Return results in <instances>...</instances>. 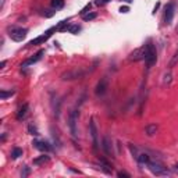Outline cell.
Listing matches in <instances>:
<instances>
[{
    "label": "cell",
    "instance_id": "26",
    "mask_svg": "<svg viewBox=\"0 0 178 178\" xmlns=\"http://www.w3.org/2000/svg\"><path fill=\"white\" fill-rule=\"evenodd\" d=\"M88 10H90V4H86V6H85L84 9L79 11V14H81V16H85V13H89Z\"/></svg>",
    "mask_w": 178,
    "mask_h": 178
},
{
    "label": "cell",
    "instance_id": "28",
    "mask_svg": "<svg viewBox=\"0 0 178 178\" xmlns=\"http://www.w3.org/2000/svg\"><path fill=\"white\" fill-rule=\"evenodd\" d=\"M117 175H118V177H125V178H130V174L122 173V171H118V173H117Z\"/></svg>",
    "mask_w": 178,
    "mask_h": 178
},
{
    "label": "cell",
    "instance_id": "8",
    "mask_svg": "<svg viewBox=\"0 0 178 178\" xmlns=\"http://www.w3.org/2000/svg\"><path fill=\"white\" fill-rule=\"evenodd\" d=\"M173 17H174V3L171 1V3H168L167 6H166V13H164V22L166 24H171V21H173Z\"/></svg>",
    "mask_w": 178,
    "mask_h": 178
},
{
    "label": "cell",
    "instance_id": "23",
    "mask_svg": "<svg viewBox=\"0 0 178 178\" xmlns=\"http://www.w3.org/2000/svg\"><path fill=\"white\" fill-rule=\"evenodd\" d=\"M178 63V50L175 52V54L173 56V58H171V61H170V64H168V67L171 68V67H174L175 64Z\"/></svg>",
    "mask_w": 178,
    "mask_h": 178
},
{
    "label": "cell",
    "instance_id": "5",
    "mask_svg": "<svg viewBox=\"0 0 178 178\" xmlns=\"http://www.w3.org/2000/svg\"><path fill=\"white\" fill-rule=\"evenodd\" d=\"M145 57H146V45L142 47H138L134 52H131L128 60L130 61H139V60H145Z\"/></svg>",
    "mask_w": 178,
    "mask_h": 178
},
{
    "label": "cell",
    "instance_id": "12",
    "mask_svg": "<svg viewBox=\"0 0 178 178\" xmlns=\"http://www.w3.org/2000/svg\"><path fill=\"white\" fill-rule=\"evenodd\" d=\"M43 53H45V50H39V52L35 54V57H31V58H28V60H25V61L21 64V67H26V66H31V64L39 61V60H41V57H42Z\"/></svg>",
    "mask_w": 178,
    "mask_h": 178
},
{
    "label": "cell",
    "instance_id": "4",
    "mask_svg": "<svg viewBox=\"0 0 178 178\" xmlns=\"http://www.w3.org/2000/svg\"><path fill=\"white\" fill-rule=\"evenodd\" d=\"M84 71L82 70H70V71H66V73L61 74V79L63 81H73V79H78V78H82L84 77Z\"/></svg>",
    "mask_w": 178,
    "mask_h": 178
},
{
    "label": "cell",
    "instance_id": "3",
    "mask_svg": "<svg viewBox=\"0 0 178 178\" xmlns=\"http://www.w3.org/2000/svg\"><path fill=\"white\" fill-rule=\"evenodd\" d=\"M147 166H149V170H150L155 175H168V174H170V171H168L167 168L157 162H149Z\"/></svg>",
    "mask_w": 178,
    "mask_h": 178
},
{
    "label": "cell",
    "instance_id": "18",
    "mask_svg": "<svg viewBox=\"0 0 178 178\" xmlns=\"http://www.w3.org/2000/svg\"><path fill=\"white\" fill-rule=\"evenodd\" d=\"M50 4H52V9H54V10H60V9H63L64 7V0H52Z\"/></svg>",
    "mask_w": 178,
    "mask_h": 178
},
{
    "label": "cell",
    "instance_id": "2",
    "mask_svg": "<svg viewBox=\"0 0 178 178\" xmlns=\"http://www.w3.org/2000/svg\"><path fill=\"white\" fill-rule=\"evenodd\" d=\"M156 60H157L156 49H155V46H153L152 43H147L146 45V57H145V61H146L147 67L150 68L153 64H156Z\"/></svg>",
    "mask_w": 178,
    "mask_h": 178
},
{
    "label": "cell",
    "instance_id": "24",
    "mask_svg": "<svg viewBox=\"0 0 178 178\" xmlns=\"http://www.w3.org/2000/svg\"><path fill=\"white\" fill-rule=\"evenodd\" d=\"M28 131H29V134H31V135H35V136L39 135L38 130H36V128H35L33 125H28Z\"/></svg>",
    "mask_w": 178,
    "mask_h": 178
},
{
    "label": "cell",
    "instance_id": "19",
    "mask_svg": "<svg viewBox=\"0 0 178 178\" xmlns=\"http://www.w3.org/2000/svg\"><path fill=\"white\" fill-rule=\"evenodd\" d=\"M20 156H22V149H20V147H14L13 149V152H11V159H18Z\"/></svg>",
    "mask_w": 178,
    "mask_h": 178
},
{
    "label": "cell",
    "instance_id": "7",
    "mask_svg": "<svg viewBox=\"0 0 178 178\" xmlns=\"http://www.w3.org/2000/svg\"><path fill=\"white\" fill-rule=\"evenodd\" d=\"M89 131H90L92 142H93V149H95V152H96L98 147H99V143H98V130H96V124H95L93 118H90V121H89Z\"/></svg>",
    "mask_w": 178,
    "mask_h": 178
},
{
    "label": "cell",
    "instance_id": "27",
    "mask_svg": "<svg viewBox=\"0 0 178 178\" xmlns=\"http://www.w3.org/2000/svg\"><path fill=\"white\" fill-rule=\"evenodd\" d=\"M107 1H109V0H96V1H95V4H96V6H102V4H106Z\"/></svg>",
    "mask_w": 178,
    "mask_h": 178
},
{
    "label": "cell",
    "instance_id": "15",
    "mask_svg": "<svg viewBox=\"0 0 178 178\" xmlns=\"http://www.w3.org/2000/svg\"><path fill=\"white\" fill-rule=\"evenodd\" d=\"M103 150L106 155H111V143L109 136H105V139H103Z\"/></svg>",
    "mask_w": 178,
    "mask_h": 178
},
{
    "label": "cell",
    "instance_id": "14",
    "mask_svg": "<svg viewBox=\"0 0 178 178\" xmlns=\"http://www.w3.org/2000/svg\"><path fill=\"white\" fill-rule=\"evenodd\" d=\"M28 107H29V106H28V103H24V105L20 107V110H18V114H17V120L21 121L22 118L25 117V115H26V111H28Z\"/></svg>",
    "mask_w": 178,
    "mask_h": 178
},
{
    "label": "cell",
    "instance_id": "1",
    "mask_svg": "<svg viewBox=\"0 0 178 178\" xmlns=\"http://www.w3.org/2000/svg\"><path fill=\"white\" fill-rule=\"evenodd\" d=\"M28 35V29L21 28V26H16V28H11L9 31V36L14 41V42H22Z\"/></svg>",
    "mask_w": 178,
    "mask_h": 178
},
{
    "label": "cell",
    "instance_id": "6",
    "mask_svg": "<svg viewBox=\"0 0 178 178\" xmlns=\"http://www.w3.org/2000/svg\"><path fill=\"white\" fill-rule=\"evenodd\" d=\"M79 115L78 110L71 111L70 114V118H68V125H70V131L73 134V136H77V117Z\"/></svg>",
    "mask_w": 178,
    "mask_h": 178
},
{
    "label": "cell",
    "instance_id": "29",
    "mask_svg": "<svg viewBox=\"0 0 178 178\" xmlns=\"http://www.w3.org/2000/svg\"><path fill=\"white\" fill-rule=\"evenodd\" d=\"M120 11H121V13H128V11H130V9H128V7L125 6V7H121Z\"/></svg>",
    "mask_w": 178,
    "mask_h": 178
},
{
    "label": "cell",
    "instance_id": "10",
    "mask_svg": "<svg viewBox=\"0 0 178 178\" xmlns=\"http://www.w3.org/2000/svg\"><path fill=\"white\" fill-rule=\"evenodd\" d=\"M57 29V26H54V28H52V29H49V31H46L43 35H41L39 38H36V39H33L32 42H29V45H38V43H42V42H45V41H47L49 38L52 36V32L53 31H56Z\"/></svg>",
    "mask_w": 178,
    "mask_h": 178
},
{
    "label": "cell",
    "instance_id": "21",
    "mask_svg": "<svg viewBox=\"0 0 178 178\" xmlns=\"http://www.w3.org/2000/svg\"><path fill=\"white\" fill-rule=\"evenodd\" d=\"M14 92H16V90H9V92H6V90H1V92H0V99H1V100L7 99L9 96L14 95Z\"/></svg>",
    "mask_w": 178,
    "mask_h": 178
},
{
    "label": "cell",
    "instance_id": "9",
    "mask_svg": "<svg viewBox=\"0 0 178 178\" xmlns=\"http://www.w3.org/2000/svg\"><path fill=\"white\" fill-rule=\"evenodd\" d=\"M106 90H107V78H102L98 82L96 85V89H95V92L98 96H103L106 93Z\"/></svg>",
    "mask_w": 178,
    "mask_h": 178
},
{
    "label": "cell",
    "instance_id": "13",
    "mask_svg": "<svg viewBox=\"0 0 178 178\" xmlns=\"http://www.w3.org/2000/svg\"><path fill=\"white\" fill-rule=\"evenodd\" d=\"M136 160H138V163L139 164H149V162H150V157H149V155L147 153H139V155H136Z\"/></svg>",
    "mask_w": 178,
    "mask_h": 178
},
{
    "label": "cell",
    "instance_id": "16",
    "mask_svg": "<svg viewBox=\"0 0 178 178\" xmlns=\"http://www.w3.org/2000/svg\"><path fill=\"white\" fill-rule=\"evenodd\" d=\"M157 130H159V127H157L156 124H149V125H146V128H145V132H146L147 136H153L157 132Z\"/></svg>",
    "mask_w": 178,
    "mask_h": 178
},
{
    "label": "cell",
    "instance_id": "33",
    "mask_svg": "<svg viewBox=\"0 0 178 178\" xmlns=\"http://www.w3.org/2000/svg\"><path fill=\"white\" fill-rule=\"evenodd\" d=\"M125 1H128V3H131V1H132V0H125Z\"/></svg>",
    "mask_w": 178,
    "mask_h": 178
},
{
    "label": "cell",
    "instance_id": "22",
    "mask_svg": "<svg viewBox=\"0 0 178 178\" xmlns=\"http://www.w3.org/2000/svg\"><path fill=\"white\" fill-rule=\"evenodd\" d=\"M96 13H88V14H85V16H82V20L84 21H90V20H93V18H96Z\"/></svg>",
    "mask_w": 178,
    "mask_h": 178
},
{
    "label": "cell",
    "instance_id": "20",
    "mask_svg": "<svg viewBox=\"0 0 178 178\" xmlns=\"http://www.w3.org/2000/svg\"><path fill=\"white\" fill-rule=\"evenodd\" d=\"M79 31H81V26L77 25V24H73V25L68 26V32H70V33H74V35H77Z\"/></svg>",
    "mask_w": 178,
    "mask_h": 178
},
{
    "label": "cell",
    "instance_id": "30",
    "mask_svg": "<svg viewBox=\"0 0 178 178\" xmlns=\"http://www.w3.org/2000/svg\"><path fill=\"white\" fill-rule=\"evenodd\" d=\"M159 7H160V3H157L156 7H155V10H153V14H156V11L159 10Z\"/></svg>",
    "mask_w": 178,
    "mask_h": 178
},
{
    "label": "cell",
    "instance_id": "32",
    "mask_svg": "<svg viewBox=\"0 0 178 178\" xmlns=\"http://www.w3.org/2000/svg\"><path fill=\"white\" fill-rule=\"evenodd\" d=\"M175 168H177V170H178V163H177V164H175Z\"/></svg>",
    "mask_w": 178,
    "mask_h": 178
},
{
    "label": "cell",
    "instance_id": "25",
    "mask_svg": "<svg viewBox=\"0 0 178 178\" xmlns=\"http://www.w3.org/2000/svg\"><path fill=\"white\" fill-rule=\"evenodd\" d=\"M29 173H31V170H29V167H24V171L21 173V177L22 178H25L29 175Z\"/></svg>",
    "mask_w": 178,
    "mask_h": 178
},
{
    "label": "cell",
    "instance_id": "17",
    "mask_svg": "<svg viewBox=\"0 0 178 178\" xmlns=\"http://www.w3.org/2000/svg\"><path fill=\"white\" fill-rule=\"evenodd\" d=\"M49 160H50V157L47 156V155H43V156H39V157H36V159H33V164H35V166H41V164L47 163Z\"/></svg>",
    "mask_w": 178,
    "mask_h": 178
},
{
    "label": "cell",
    "instance_id": "31",
    "mask_svg": "<svg viewBox=\"0 0 178 178\" xmlns=\"http://www.w3.org/2000/svg\"><path fill=\"white\" fill-rule=\"evenodd\" d=\"M4 66H6V60H3V61L0 63V68H4Z\"/></svg>",
    "mask_w": 178,
    "mask_h": 178
},
{
    "label": "cell",
    "instance_id": "11",
    "mask_svg": "<svg viewBox=\"0 0 178 178\" xmlns=\"http://www.w3.org/2000/svg\"><path fill=\"white\" fill-rule=\"evenodd\" d=\"M32 145H33V147H36L38 150H41V152H50L52 150V146L47 142H43V141H33Z\"/></svg>",
    "mask_w": 178,
    "mask_h": 178
}]
</instances>
